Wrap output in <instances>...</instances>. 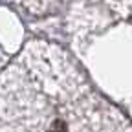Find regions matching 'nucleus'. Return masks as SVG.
Wrapping results in <instances>:
<instances>
[{
	"label": "nucleus",
	"mask_w": 132,
	"mask_h": 132,
	"mask_svg": "<svg viewBox=\"0 0 132 132\" xmlns=\"http://www.w3.org/2000/svg\"><path fill=\"white\" fill-rule=\"evenodd\" d=\"M48 132H68V128H66V125L62 121H55L52 127H50Z\"/></svg>",
	"instance_id": "1"
}]
</instances>
